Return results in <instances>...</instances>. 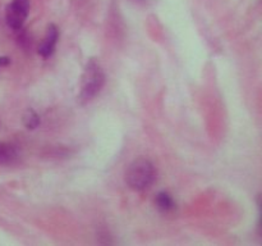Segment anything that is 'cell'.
<instances>
[{
  "instance_id": "cell-6",
  "label": "cell",
  "mask_w": 262,
  "mask_h": 246,
  "mask_svg": "<svg viewBox=\"0 0 262 246\" xmlns=\"http://www.w3.org/2000/svg\"><path fill=\"white\" fill-rule=\"evenodd\" d=\"M18 151L13 145L7 142H0V164L12 163L17 159Z\"/></svg>"
},
{
  "instance_id": "cell-2",
  "label": "cell",
  "mask_w": 262,
  "mask_h": 246,
  "mask_svg": "<svg viewBox=\"0 0 262 246\" xmlns=\"http://www.w3.org/2000/svg\"><path fill=\"white\" fill-rule=\"evenodd\" d=\"M105 85V73L99 60L95 58L89 59L81 79V92L79 100L87 102L94 99Z\"/></svg>"
},
{
  "instance_id": "cell-1",
  "label": "cell",
  "mask_w": 262,
  "mask_h": 246,
  "mask_svg": "<svg viewBox=\"0 0 262 246\" xmlns=\"http://www.w3.org/2000/svg\"><path fill=\"white\" fill-rule=\"evenodd\" d=\"M125 183L135 191H145L156 179V169L147 158H137L127 167L124 173Z\"/></svg>"
},
{
  "instance_id": "cell-8",
  "label": "cell",
  "mask_w": 262,
  "mask_h": 246,
  "mask_svg": "<svg viewBox=\"0 0 262 246\" xmlns=\"http://www.w3.org/2000/svg\"><path fill=\"white\" fill-rule=\"evenodd\" d=\"M10 63V59L8 56H0V67L8 66Z\"/></svg>"
},
{
  "instance_id": "cell-7",
  "label": "cell",
  "mask_w": 262,
  "mask_h": 246,
  "mask_svg": "<svg viewBox=\"0 0 262 246\" xmlns=\"http://www.w3.org/2000/svg\"><path fill=\"white\" fill-rule=\"evenodd\" d=\"M23 123L30 130H35L40 125V117H38V114L35 110L27 109L25 112V114H23Z\"/></svg>"
},
{
  "instance_id": "cell-4",
  "label": "cell",
  "mask_w": 262,
  "mask_h": 246,
  "mask_svg": "<svg viewBox=\"0 0 262 246\" xmlns=\"http://www.w3.org/2000/svg\"><path fill=\"white\" fill-rule=\"evenodd\" d=\"M59 38V30L55 25H49L48 30H46V36L42 40L41 45L38 46V54L42 58H49L54 54L58 44Z\"/></svg>"
},
{
  "instance_id": "cell-5",
  "label": "cell",
  "mask_w": 262,
  "mask_h": 246,
  "mask_svg": "<svg viewBox=\"0 0 262 246\" xmlns=\"http://www.w3.org/2000/svg\"><path fill=\"white\" fill-rule=\"evenodd\" d=\"M155 205L160 212L171 213L177 208L173 196L166 191H160L155 197Z\"/></svg>"
},
{
  "instance_id": "cell-3",
  "label": "cell",
  "mask_w": 262,
  "mask_h": 246,
  "mask_svg": "<svg viewBox=\"0 0 262 246\" xmlns=\"http://www.w3.org/2000/svg\"><path fill=\"white\" fill-rule=\"evenodd\" d=\"M30 13V0H12L5 10V20L12 30L22 28Z\"/></svg>"
}]
</instances>
